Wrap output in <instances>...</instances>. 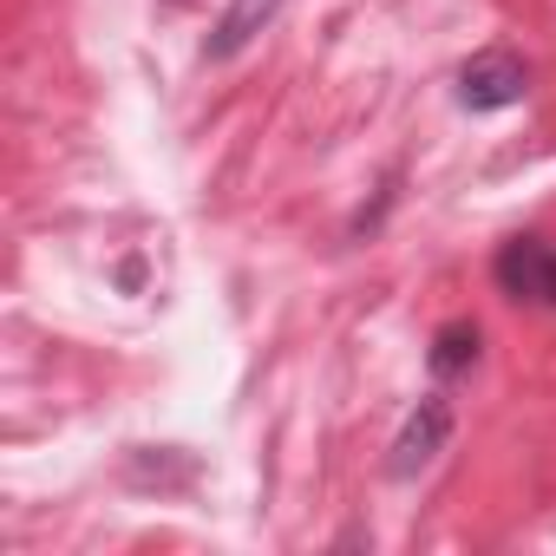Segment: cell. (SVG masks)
I'll return each mask as SVG.
<instances>
[{
    "mask_svg": "<svg viewBox=\"0 0 556 556\" xmlns=\"http://www.w3.org/2000/svg\"><path fill=\"white\" fill-rule=\"evenodd\" d=\"M497 289L523 308H556V242L549 236H510L491 262Z\"/></svg>",
    "mask_w": 556,
    "mask_h": 556,
    "instance_id": "1",
    "label": "cell"
},
{
    "mask_svg": "<svg viewBox=\"0 0 556 556\" xmlns=\"http://www.w3.org/2000/svg\"><path fill=\"white\" fill-rule=\"evenodd\" d=\"M530 92V66L510 47H484L478 60L458 66V105L465 112H510Z\"/></svg>",
    "mask_w": 556,
    "mask_h": 556,
    "instance_id": "2",
    "label": "cell"
},
{
    "mask_svg": "<svg viewBox=\"0 0 556 556\" xmlns=\"http://www.w3.org/2000/svg\"><path fill=\"white\" fill-rule=\"evenodd\" d=\"M445 439H452V400H445V393H426V400L406 413V426H400V439H393L387 471H393L400 484H413V478L445 452Z\"/></svg>",
    "mask_w": 556,
    "mask_h": 556,
    "instance_id": "3",
    "label": "cell"
},
{
    "mask_svg": "<svg viewBox=\"0 0 556 556\" xmlns=\"http://www.w3.org/2000/svg\"><path fill=\"white\" fill-rule=\"evenodd\" d=\"M275 14H282V0H229L223 8V21L210 27V40H203V60H236V53H249L255 47V34H268L275 27Z\"/></svg>",
    "mask_w": 556,
    "mask_h": 556,
    "instance_id": "4",
    "label": "cell"
},
{
    "mask_svg": "<svg viewBox=\"0 0 556 556\" xmlns=\"http://www.w3.org/2000/svg\"><path fill=\"white\" fill-rule=\"evenodd\" d=\"M478 341H484V334H478V321H445V328L432 334V354H426V361H432V374H439V380L471 374V367H478Z\"/></svg>",
    "mask_w": 556,
    "mask_h": 556,
    "instance_id": "5",
    "label": "cell"
}]
</instances>
